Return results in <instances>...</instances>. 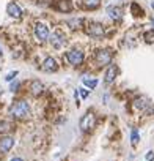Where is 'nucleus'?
Segmentation results:
<instances>
[{"mask_svg": "<svg viewBox=\"0 0 154 161\" xmlns=\"http://www.w3.org/2000/svg\"><path fill=\"white\" fill-rule=\"evenodd\" d=\"M10 114H11L14 119H27V117L30 115V106L27 104V101L19 100V101H16L14 104H11Z\"/></svg>", "mask_w": 154, "mask_h": 161, "instance_id": "f257e3e1", "label": "nucleus"}, {"mask_svg": "<svg viewBox=\"0 0 154 161\" xmlns=\"http://www.w3.org/2000/svg\"><path fill=\"white\" fill-rule=\"evenodd\" d=\"M85 32H87V35H90L91 38H102L104 35H105V29H104V25L102 24H98V22H90L88 25H87V29H85Z\"/></svg>", "mask_w": 154, "mask_h": 161, "instance_id": "f03ea898", "label": "nucleus"}, {"mask_svg": "<svg viewBox=\"0 0 154 161\" xmlns=\"http://www.w3.org/2000/svg\"><path fill=\"white\" fill-rule=\"evenodd\" d=\"M66 60L71 65H80L84 62V52L77 51V49H71V51L66 52Z\"/></svg>", "mask_w": 154, "mask_h": 161, "instance_id": "7ed1b4c3", "label": "nucleus"}, {"mask_svg": "<svg viewBox=\"0 0 154 161\" xmlns=\"http://www.w3.org/2000/svg\"><path fill=\"white\" fill-rule=\"evenodd\" d=\"M95 123H96L95 114L88 112V114H85V115L80 119V130H82V131H90V130L95 126Z\"/></svg>", "mask_w": 154, "mask_h": 161, "instance_id": "20e7f679", "label": "nucleus"}, {"mask_svg": "<svg viewBox=\"0 0 154 161\" xmlns=\"http://www.w3.org/2000/svg\"><path fill=\"white\" fill-rule=\"evenodd\" d=\"M35 36H36V40L41 41V43L49 38V29L46 27V24L38 22V24L35 25Z\"/></svg>", "mask_w": 154, "mask_h": 161, "instance_id": "39448f33", "label": "nucleus"}, {"mask_svg": "<svg viewBox=\"0 0 154 161\" xmlns=\"http://www.w3.org/2000/svg\"><path fill=\"white\" fill-rule=\"evenodd\" d=\"M112 57H113V54H112L110 49H101L96 54V60H98L99 65H109L112 62Z\"/></svg>", "mask_w": 154, "mask_h": 161, "instance_id": "423d86ee", "label": "nucleus"}, {"mask_svg": "<svg viewBox=\"0 0 154 161\" xmlns=\"http://www.w3.org/2000/svg\"><path fill=\"white\" fill-rule=\"evenodd\" d=\"M14 145V139L11 136H3L0 137V153H7L13 148Z\"/></svg>", "mask_w": 154, "mask_h": 161, "instance_id": "0eeeda50", "label": "nucleus"}, {"mask_svg": "<svg viewBox=\"0 0 154 161\" xmlns=\"http://www.w3.org/2000/svg\"><path fill=\"white\" fill-rule=\"evenodd\" d=\"M64 43H66V38H64V35H63V33H60V32H54V33H52L50 44H52L55 49L63 47V46H64Z\"/></svg>", "mask_w": 154, "mask_h": 161, "instance_id": "6e6552de", "label": "nucleus"}, {"mask_svg": "<svg viewBox=\"0 0 154 161\" xmlns=\"http://www.w3.org/2000/svg\"><path fill=\"white\" fill-rule=\"evenodd\" d=\"M7 13H8L11 18H14V19H18V18L22 16V10H21L19 5L14 3V2H10V3H8V7H7Z\"/></svg>", "mask_w": 154, "mask_h": 161, "instance_id": "1a4fd4ad", "label": "nucleus"}, {"mask_svg": "<svg viewBox=\"0 0 154 161\" xmlns=\"http://www.w3.org/2000/svg\"><path fill=\"white\" fill-rule=\"evenodd\" d=\"M107 14H109V18L113 19V21H120V19L123 18L121 8H120V7H115V5H110V7L107 8Z\"/></svg>", "mask_w": 154, "mask_h": 161, "instance_id": "9d476101", "label": "nucleus"}, {"mask_svg": "<svg viewBox=\"0 0 154 161\" xmlns=\"http://www.w3.org/2000/svg\"><path fill=\"white\" fill-rule=\"evenodd\" d=\"M43 69L44 71H57L58 69V63H57V60L54 58V57H47L46 60H44V63H43Z\"/></svg>", "mask_w": 154, "mask_h": 161, "instance_id": "9b49d317", "label": "nucleus"}, {"mask_svg": "<svg viewBox=\"0 0 154 161\" xmlns=\"http://www.w3.org/2000/svg\"><path fill=\"white\" fill-rule=\"evenodd\" d=\"M116 77V66L115 65H110L105 71V76H104V82L105 84H112Z\"/></svg>", "mask_w": 154, "mask_h": 161, "instance_id": "f8f14e48", "label": "nucleus"}, {"mask_svg": "<svg viewBox=\"0 0 154 161\" xmlns=\"http://www.w3.org/2000/svg\"><path fill=\"white\" fill-rule=\"evenodd\" d=\"M43 84L39 82V80H33V82L30 84V92L35 95V97H38V95H41L43 93Z\"/></svg>", "mask_w": 154, "mask_h": 161, "instance_id": "ddd939ff", "label": "nucleus"}, {"mask_svg": "<svg viewBox=\"0 0 154 161\" xmlns=\"http://www.w3.org/2000/svg\"><path fill=\"white\" fill-rule=\"evenodd\" d=\"M148 100L145 98V97H141V98H137L135 101H134V108L137 109V111H143V109H146L148 108Z\"/></svg>", "mask_w": 154, "mask_h": 161, "instance_id": "4468645a", "label": "nucleus"}, {"mask_svg": "<svg viewBox=\"0 0 154 161\" xmlns=\"http://www.w3.org/2000/svg\"><path fill=\"white\" fill-rule=\"evenodd\" d=\"M57 10H60V11H63V13L71 11V3H69V0H60L58 5H57Z\"/></svg>", "mask_w": 154, "mask_h": 161, "instance_id": "2eb2a0df", "label": "nucleus"}, {"mask_svg": "<svg viewBox=\"0 0 154 161\" xmlns=\"http://www.w3.org/2000/svg\"><path fill=\"white\" fill-rule=\"evenodd\" d=\"M82 80H84V84H85L90 90H91V89H95V87L98 86V79H95V77H88V76H85Z\"/></svg>", "mask_w": 154, "mask_h": 161, "instance_id": "dca6fc26", "label": "nucleus"}, {"mask_svg": "<svg viewBox=\"0 0 154 161\" xmlns=\"http://www.w3.org/2000/svg\"><path fill=\"white\" fill-rule=\"evenodd\" d=\"M99 3H101V0H84V5H85V8H88V10L98 8Z\"/></svg>", "mask_w": 154, "mask_h": 161, "instance_id": "f3484780", "label": "nucleus"}, {"mask_svg": "<svg viewBox=\"0 0 154 161\" xmlns=\"http://www.w3.org/2000/svg\"><path fill=\"white\" fill-rule=\"evenodd\" d=\"M145 41L146 43H154V30H149L145 33Z\"/></svg>", "mask_w": 154, "mask_h": 161, "instance_id": "a211bd4d", "label": "nucleus"}, {"mask_svg": "<svg viewBox=\"0 0 154 161\" xmlns=\"http://www.w3.org/2000/svg\"><path fill=\"white\" fill-rule=\"evenodd\" d=\"M131 142H132V145H135V144L138 142V131H137V130H132V134H131Z\"/></svg>", "mask_w": 154, "mask_h": 161, "instance_id": "6ab92c4d", "label": "nucleus"}, {"mask_svg": "<svg viewBox=\"0 0 154 161\" xmlns=\"http://www.w3.org/2000/svg\"><path fill=\"white\" fill-rule=\"evenodd\" d=\"M131 10L134 11V14H135V16H138V14H141V13H143V11H141V8H138V5H137V3H132Z\"/></svg>", "mask_w": 154, "mask_h": 161, "instance_id": "aec40b11", "label": "nucleus"}, {"mask_svg": "<svg viewBox=\"0 0 154 161\" xmlns=\"http://www.w3.org/2000/svg\"><path fill=\"white\" fill-rule=\"evenodd\" d=\"M146 112H148L149 115H154V104L149 106V108H146Z\"/></svg>", "mask_w": 154, "mask_h": 161, "instance_id": "412c9836", "label": "nucleus"}, {"mask_svg": "<svg viewBox=\"0 0 154 161\" xmlns=\"http://www.w3.org/2000/svg\"><path fill=\"white\" fill-rule=\"evenodd\" d=\"M14 76H16V71H14V73H10V74H8V76H7L5 79H7V80H11V79H13Z\"/></svg>", "mask_w": 154, "mask_h": 161, "instance_id": "4be33fe9", "label": "nucleus"}, {"mask_svg": "<svg viewBox=\"0 0 154 161\" xmlns=\"http://www.w3.org/2000/svg\"><path fill=\"white\" fill-rule=\"evenodd\" d=\"M152 158H154V152H149V153L146 155V159H148V161H151Z\"/></svg>", "mask_w": 154, "mask_h": 161, "instance_id": "5701e85b", "label": "nucleus"}, {"mask_svg": "<svg viewBox=\"0 0 154 161\" xmlns=\"http://www.w3.org/2000/svg\"><path fill=\"white\" fill-rule=\"evenodd\" d=\"M80 95H82V98H87L88 92H87V90H80Z\"/></svg>", "mask_w": 154, "mask_h": 161, "instance_id": "b1692460", "label": "nucleus"}, {"mask_svg": "<svg viewBox=\"0 0 154 161\" xmlns=\"http://www.w3.org/2000/svg\"><path fill=\"white\" fill-rule=\"evenodd\" d=\"M11 161H24V159H22V158H13Z\"/></svg>", "mask_w": 154, "mask_h": 161, "instance_id": "393cba45", "label": "nucleus"}]
</instances>
